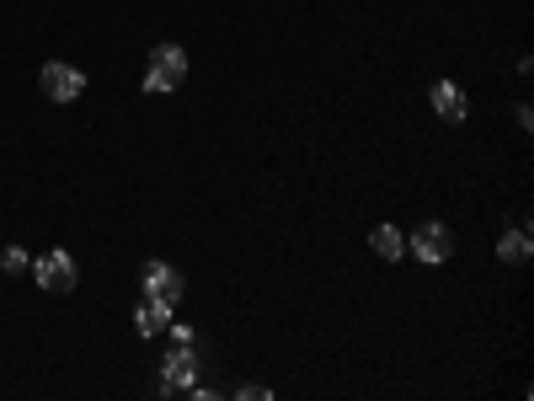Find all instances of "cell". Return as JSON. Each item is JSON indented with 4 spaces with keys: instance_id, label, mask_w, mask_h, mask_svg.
<instances>
[{
    "instance_id": "cell-1",
    "label": "cell",
    "mask_w": 534,
    "mask_h": 401,
    "mask_svg": "<svg viewBox=\"0 0 534 401\" xmlns=\"http://www.w3.org/2000/svg\"><path fill=\"white\" fill-rule=\"evenodd\" d=\"M182 81H187V49H177V43H161V49L150 54L145 91H150V97H161V91H177Z\"/></svg>"
},
{
    "instance_id": "cell-2",
    "label": "cell",
    "mask_w": 534,
    "mask_h": 401,
    "mask_svg": "<svg viewBox=\"0 0 534 401\" xmlns=\"http://www.w3.org/2000/svg\"><path fill=\"white\" fill-rule=\"evenodd\" d=\"M161 391H198V353L193 343H177L161 364Z\"/></svg>"
},
{
    "instance_id": "cell-3",
    "label": "cell",
    "mask_w": 534,
    "mask_h": 401,
    "mask_svg": "<svg viewBox=\"0 0 534 401\" xmlns=\"http://www.w3.org/2000/svg\"><path fill=\"white\" fill-rule=\"evenodd\" d=\"M33 279H38V289H49V295H70L81 273H75V257L70 252H49V257L33 262Z\"/></svg>"
},
{
    "instance_id": "cell-4",
    "label": "cell",
    "mask_w": 534,
    "mask_h": 401,
    "mask_svg": "<svg viewBox=\"0 0 534 401\" xmlns=\"http://www.w3.org/2000/svg\"><path fill=\"white\" fill-rule=\"evenodd\" d=\"M406 252H417V262H449L454 257V236H449V225H417L412 230V241H406Z\"/></svg>"
},
{
    "instance_id": "cell-5",
    "label": "cell",
    "mask_w": 534,
    "mask_h": 401,
    "mask_svg": "<svg viewBox=\"0 0 534 401\" xmlns=\"http://www.w3.org/2000/svg\"><path fill=\"white\" fill-rule=\"evenodd\" d=\"M38 81H43V97H49V102H75L86 91V75L75 65H59V59H54V65H43Z\"/></svg>"
},
{
    "instance_id": "cell-6",
    "label": "cell",
    "mask_w": 534,
    "mask_h": 401,
    "mask_svg": "<svg viewBox=\"0 0 534 401\" xmlns=\"http://www.w3.org/2000/svg\"><path fill=\"white\" fill-rule=\"evenodd\" d=\"M145 300H161V305L182 300V273L171 262H145Z\"/></svg>"
},
{
    "instance_id": "cell-7",
    "label": "cell",
    "mask_w": 534,
    "mask_h": 401,
    "mask_svg": "<svg viewBox=\"0 0 534 401\" xmlns=\"http://www.w3.org/2000/svg\"><path fill=\"white\" fill-rule=\"evenodd\" d=\"M433 113L444 118V123H465V113H470V107H465V91L454 86V81H438V86H433Z\"/></svg>"
},
{
    "instance_id": "cell-8",
    "label": "cell",
    "mask_w": 534,
    "mask_h": 401,
    "mask_svg": "<svg viewBox=\"0 0 534 401\" xmlns=\"http://www.w3.org/2000/svg\"><path fill=\"white\" fill-rule=\"evenodd\" d=\"M369 246H374V257H385V262H401L406 257V236L396 225H374L369 230Z\"/></svg>"
},
{
    "instance_id": "cell-9",
    "label": "cell",
    "mask_w": 534,
    "mask_h": 401,
    "mask_svg": "<svg viewBox=\"0 0 534 401\" xmlns=\"http://www.w3.org/2000/svg\"><path fill=\"white\" fill-rule=\"evenodd\" d=\"M497 257L508 262V268H524V262H529V230H524V225L502 230V241H497Z\"/></svg>"
},
{
    "instance_id": "cell-10",
    "label": "cell",
    "mask_w": 534,
    "mask_h": 401,
    "mask_svg": "<svg viewBox=\"0 0 534 401\" xmlns=\"http://www.w3.org/2000/svg\"><path fill=\"white\" fill-rule=\"evenodd\" d=\"M134 327H139V337L166 332V327H171V305H161V300H145V305H139V321H134Z\"/></svg>"
},
{
    "instance_id": "cell-11",
    "label": "cell",
    "mask_w": 534,
    "mask_h": 401,
    "mask_svg": "<svg viewBox=\"0 0 534 401\" xmlns=\"http://www.w3.org/2000/svg\"><path fill=\"white\" fill-rule=\"evenodd\" d=\"M0 268H6V273H27V252H22V246H11V252L0 257Z\"/></svg>"
}]
</instances>
